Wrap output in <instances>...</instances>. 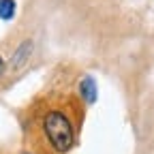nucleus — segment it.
Masks as SVG:
<instances>
[{"instance_id":"nucleus-4","label":"nucleus","mask_w":154,"mask_h":154,"mask_svg":"<svg viewBox=\"0 0 154 154\" xmlns=\"http://www.w3.org/2000/svg\"><path fill=\"white\" fill-rule=\"evenodd\" d=\"M15 11H17V2H15V0H0V19L9 22V19L15 17Z\"/></svg>"},{"instance_id":"nucleus-2","label":"nucleus","mask_w":154,"mask_h":154,"mask_svg":"<svg viewBox=\"0 0 154 154\" xmlns=\"http://www.w3.org/2000/svg\"><path fill=\"white\" fill-rule=\"evenodd\" d=\"M32 51H34V43L30 38H24L22 43L15 47V51L11 54V69H22L28 64V60L32 58Z\"/></svg>"},{"instance_id":"nucleus-1","label":"nucleus","mask_w":154,"mask_h":154,"mask_svg":"<svg viewBox=\"0 0 154 154\" xmlns=\"http://www.w3.org/2000/svg\"><path fill=\"white\" fill-rule=\"evenodd\" d=\"M43 133L54 152L66 154L75 146V126L69 120V116L60 109H51L43 118Z\"/></svg>"},{"instance_id":"nucleus-5","label":"nucleus","mask_w":154,"mask_h":154,"mask_svg":"<svg viewBox=\"0 0 154 154\" xmlns=\"http://www.w3.org/2000/svg\"><path fill=\"white\" fill-rule=\"evenodd\" d=\"M5 69H7V64H5V60L0 58V77H2V73H5Z\"/></svg>"},{"instance_id":"nucleus-3","label":"nucleus","mask_w":154,"mask_h":154,"mask_svg":"<svg viewBox=\"0 0 154 154\" xmlns=\"http://www.w3.org/2000/svg\"><path fill=\"white\" fill-rule=\"evenodd\" d=\"M77 90H79V96L84 99L86 105H92L96 103V96H99V88H96V79L92 75H84L79 79V86H77Z\"/></svg>"},{"instance_id":"nucleus-6","label":"nucleus","mask_w":154,"mask_h":154,"mask_svg":"<svg viewBox=\"0 0 154 154\" xmlns=\"http://www.w3.org/2000/svg\"><path fill=\"white\" fill-rule=\"evenodd\" d=\"M26 154H28V152H26Z\"/></svg>"}]
</instances>
